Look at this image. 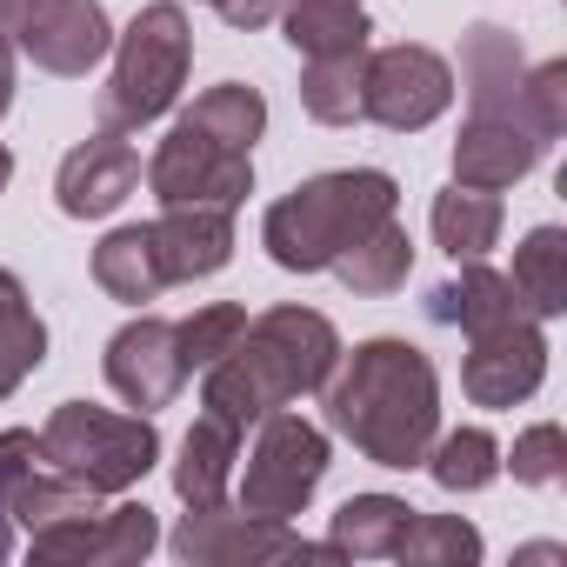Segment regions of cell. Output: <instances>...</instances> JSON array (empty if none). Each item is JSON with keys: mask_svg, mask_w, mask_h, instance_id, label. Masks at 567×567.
Instances as JSON below:
<instances>
[{"mask_svg": "<svg viewBox=\"0 0 567 567\" xmlns=\"http://www.w3.org/2000/svg\"><path fill=\"white\" fill-rule=\"evenodd\" d=\"M194 68V28L181 14V0H154L127 21V34H114V74L94 101L107 134H141L147 121H161Z\"/></svg>", "mask_w": 567, "mask_h": 567, "instance_id": "obj_4", "label": "cell"}, {"mask_svg": "<svg viewBox=\"0 0 567 567\" xmlns=\"http://www.w3.org/2000/svg\"><path fill=\"white\" fill-rule=\"evenodd\" d=\"M341 361V334L315 308H267L240 328V341L200 368V408L227 427H254L274 408H295L301 394H321V381Z\"/></svg>", "mask_w": 567, "mask_h": 567, "instance_id": "obj_2", "label": "cell"}, {"mask_svg": "<svg viewBox=\"0 0 567 567\" xmlns=\"http://www.w3.org/2000/svg\"><path fill=\"white\" fill-rule=\"evenodd\" d=\"M147 187H154L161 207H227V214H234V207L254 194V154L220 147V141H207L200 127L174 121L167 141H161L154 161H147Z\"/></svg>", "mask_w": 567, "mask_h": 567, "instance_id": "obj_9", "label": "cell"}, {"mask_svg": "<svg viewBox=\"0 0 567 567\" xmlns=\"http://www.w3.org/2000/svg\"><path fill=\"white\" fill-rule=\"evenodd\" d=\"M107 388H114L127 408H141V414L167 408V401L187 388V361H181L174 321H161V315L127 321V328L107 341Z\"/></svg>", "mask_w": 567, "mask_h": 567, "instance_id": "obj_13", "label": "cell"}, {"mask_svg": "<svg viewBox=\"0 0 567 567\" xmlns=\"http://www.w3.org/2000/svg\"><path fill=\"white\" fill-rule=\"evenodd\" d=\"M434 247L447 254V260H487V247L501 240V194H487V187H447V194H434Z\"/></svg>", "mask_w": 567, "mask_h": 567, "instance_id": "obj_24", "label": "cell"}, {"mask_svg": "<svg viewBox=\"0 0 567 567\" xmlns=\"http://www.w3.org/2000/svg\"><path fill=\"white\" fill-rule=\"evenodd\" d=\"M167 547L187 560V567H267V560H334V547L321 540H301L288 520H260L247 507H187L181 527L167 534Z\"/></svg>", "mask_w": 567, "mask_h": 567, "instance_id": "obj_7", "label": "cell"}, {"mask_svg": "<svg viewBox=\"0 0 567 567\" xmlns=\"http://www.w3.org/2000/svg\"><path fill=\"white\" fill-rule=\"evenodd\" d=\"M14 107V48H8V34H0V114Z\"/></svg>", "mask_w": 567, "mask_h": 567, "instance_id": "obj_36", "label": "cell"}, {"mask_svg": "<svg viewBox=\"0 0 567 567\" xmlns=\"http://www.w3.org/2000/svg\"><path fill=\"white\" fill-rule=\"evenodd\" d=\"M401 207L394 174L381 167H341V174H315L295 194H280L260 220V247L274 267L288 274H321L334 267V254H348L368 227H381Z\"/></svg>", "mask_w": 567, "mask_h": 567, "instance_id": "obj_3", "label": "cell"}, {"mask_svg": "<svg viewBox=\"0 0 567 567\" xmlns=\"http://www.w3.org/2000/svg\"><path fill=\"white\" fill-rule=\"evenodd\" d=\"M8 181H14V154L0 147V194H8Z\"/></svg>", "mask_w": 567, "mask_h": 567, "instance_id": "obj_38", "label": "cell"}, {"mask_svg": "<svg viewBox=\"0 0 567 567\" xmlns=\"http://www.w3.org/2000/svg\"><path fill=\"white\" fill-rule=\"evenodd\" d=\"M8 48L61 81H81L114 54V21L101 0H28L21 21L8 28Z\"/></svg>", "mask_w": 567, "mask_h": 567, "instance_id": "obj_10", "label": "cell"}, {"mask_svg": "<svg viewBox=\"0 0 567 567\" xmlns=\"http://www.w3.org/2000/svg\"><path fill=\"white\" fill-rule=\"evenodd\" d=\"M181 121H187V127H200V134H207V141H220V147L254 154V141L267 134V101H260V87L220 81V87H207Z\"/></svg>", "mask_w": 567, "mask_h": 567, "instance_id": "obj_27", "label": "cell"}, {"mask_svg": "<svg viewBox=\"0 0 567 567\" xmlns=\"http://www.w3.org/2000/svg\"><path fill=\"white\" fill-rule=\"evenodd\" d=\"M520 74H527V61H520V41H514L507 28H487V21L467 28V41H461V87H467V107H474V114L514 121Z\"/></svg>", "mask_w": 567, "mask_h": 567, "instance_id": "obj_18", "label": "cell"}, {"mask_svg": "<svg viewBox=\"0 0 567 567\" xmlns=\"http://www.w3.org/2000/svg\"><path fill=\"white\" fill-rule=\"evenodd\" d=\"M207 8H214V0H207Z\"/></svg>", "mask_w": 567, "mask_h": 567, "instance_id": "obj_39", "label": "cell"}, {"mask_svg": "<svg viewBox=\"0 0 567 567\" xmlns=\"http://www.w3.org/2000/svg\"><path fill=\"white\" fill-rule=\"evenodd\" d=\"M520 295H514V280L487 260H461L454 280H441V288L427 295V321L434 328H461V334H487L501 321H520Z\"/></svg>", "mask_w": 567, "mask_h": 567, "instance_id": "obj_17", "label": "cell"}, {"mask_svg": "<svg viewBox=\"0 0 567 567\" xmlns=\"http://www.w3.org/2000/svg\"><path fill=\"white\" fill-rule=\"evenodd\" d=\"M154 254L167 288L174 280H207L234 260V214L227 207H161V220H147Z\"/></svg>", "mask_w": 567, "mask_h": 567, "instance_id": "obj_16", "label": "cell"}, {"mask_svg": "<svg viewBox=\"0 0 567 567\" xmlns=\"http://www.w3.org/2000/svg\"><path fill=\"white\" fill-rule=\"evenodd\" d=\"M154 540H161V527H154L147 501H121V507L87 514V520L28 534L34 560H48V567H134V560L154 554Z\"/></svg>", "mask_w": 567, "mask_h": 567, "instance_id": "obj_12", "label": "cell"}, {"mask_svg": "<svg viewBox=\"0 0 567 567\" xmlns=\"http://www.w3.org/2000/svg\"><path fill=\"white\" fill-rule=\"evenodd\" d=\"M240 328H247V308H240V301H207V308H194L187 321H174V341H181L187 374L214 368V361L240 341Z\"/></svg>", "mask_w": 567, "mask_h": 567, "instance_id": "obj_32", "label": "cell"}, {"mask_svg": "<svg viewBox=\"0 0 567 567\" xmlns=\"http://www.w3.org/2000/svg\"><path fill=\"white\" fill-rule=\"evenodd\" d=\"M328 427L354 441L361 461L374 467H421L434 434H441V374L414 341H361L354 354L341 348L334 374L321 381Z\"/></svg>", "mask_w": 567, "mask_h": 567, "instance_id": "obj_1", "label": "cell"}, {"mask_svg": "<svg viewBox=\"0 0 567 567\" xmlns=\"http://www.w3.org/2000/svg\"><path fill=\"white\" fill-rule=\"evenodd\" d=\"M41 361H48V321L34 315L21 280L0 267V401H8Z\"/></svg>", "mask_w": 567, "mask_h": 567, "instance_id": "obj_26", "label": "cell"}, {"mask_svg": "<svg viewBox=\"0 0 567 567\" xmlns=\"http://www.w3.org/2000/svg\"><path fill=\"white\" fill-rule=\"evenodd\" d=\"M501 467H514V481H527V487H554V481L567 474V434H560L554 421H534V427L514 441V454H507Z\"/></svg>", "mask_w": 567, "mask_h": 567, "instance_id": "obj_33", "label": "cell"}, {"mask_svg": "<svg viewBox=\"0 0 567 567\" xmlns=\"http://www.w3.org/2000/svg\"><path fill=\"white\" fill-rule=\"evenodd\" d=\"M408 520H414V507H408L401 494H354V501H341V514L328 520V547H334L341 560H394Z\"/></svg>", "mask_w": 567, "mask_h": 567, "instance_id": "obj_23", "label": "cell"}, {"mask_svg": "<svg viewBox=\"0 0 567 567\" xmlns=\"http://www.w3.org/2000/svg\"><path fill=\"white\" fill-rule=\"evenodd\" d=\"M421 467L447 494H481V487L501 481V441L487 427H454V434H434V447H427Z\"/></svg>", "mask_w": 567, "mask_h": 567, "instance_id": "obj_28", "label": "cell"}, {"mask_svg": "<svg viewBox=\"0 0 567 567\" xmlns=\"http://www.w3.org/2000/svg\"><path fill=\"white\" fill-rule=\"evenodd\" d=\"M540 381H547V334H540L534 315L501 321L487 334H467L461 388H467L474 408H520Z\"/></svg>", "mask_w": 567, "mask_h": 567, "instance_id": "obj_11", "label": "cell"}, {"mask_svg": "<svg viewBox=\"0 0 567 567\" xmlns=\"http://www.w3.org/2000/svg\"><path fill=\"white\" fill-rule=\"evenodd\" d=\"M134 187H141V154H134V141H121L107 127L87 134L54 174V200L68 220H107Z\"/></svg>", "mask_w": 567, "mask_h": 567, "instance_id": "obj_14", "label": "cell"}, {"mask_svg": "<svg viewBox=\"0 0 567 567\" xmlns=\"http://www.w3.org/2000/svg\"><path fill=\"white\" fill-rule=\"evenodd\" d=\"M240 461H247V467H234L240 507L260 520H295L315 501V487L328 481V434L288 408H274V414H260V434Z\"/></svg>", "mask_w": 567, "mask_h": 567, "instance_id": "obj_6", "label": "cell"}, {"mask_svg": "<svg viewBox=\"0 0 567 567\" xmlns=\"http://www.w3.org/2000/svg\"><path fill=\"white\" fill-rule=\"evenodd\" d=\"M41 461L87 481L94 494H127L161 461V427L147 414H114L94 401H61L41 427Z\"/></svg>", "mask_w": 567, "mask_h": 567, "instance_id": "obj_5", "label": "cell"}, {"mask_svg": "<svg viewBox=\"0 0 567 567\" xmlns=\"http://www.w3.org/2000/svg\"><path fill=\"white\" fill-rule=\"evenodd\" d=\"M454 101V68L434 54V48H414V41H394V48H374L368 54V74H361V121L388 127V134H421L447 114Z\"/></svg>", "mask_w": 567, "mask_h": 567, "instance_id": "obj_8", "label": "cell"}, {"mask_svg": "<svg viewBox=\"0 0 567 567\" xmlns=\"http://www.w3.org/2000/svg\"><path fill=\"white\" fill-rule=\"evenodd\" d=\"M280 34L301 61H328V54H361L374 21L361 14V0H280Z\"/></svg>", "mask_w": 567, "mask_h": 567, "instance_id": "obj_19", "label": "cell"}, {"mask_svg": "<svg viewBox=\"0 0 567 567\" xmlns=\"http://www.w3.org/2000/svg\"><path fill=\"white\" fill-rule=\"evenodd\" d=\"M334 274H341V288L361 295V301H381V295L408 288V274H414V240H408V227L388 214V220L368 227L348 254H334Z\"/></svg>", "mask_w": 567, "mask_h": 567, "instance_id": "obj_22", "label": "cell"}, {"mask_svg": "<svg viewBox=\"0 0 567 567\" xmlns=\"http://www.w3.org/2000/svg\"><path fill=\"white\" fill-rule=\"evenodd\" d=\"M8 554H14V514L0 507V560H8Z\"/></svg>", "mask_w": 567, "mask_h": 567, "instance_id": "obj_37", "label": "cell"}, {"mask_svg": "<svg viewBox=\"0 0 567 567\" xmlns=\"http://www.w3.org/2000/svg\"><path fill=\"white\" fill-rule=\"evenodd\" d=\"M514 121H520L534 141H560V134H567V61H540V68L520 74Z\"/></svg>", "mask_w": 567, "mask_h": 567, "instance_id": "obj_31", "label": "cell"}, {"mask_svg": "<svg viewBox=\"0 0 567 567\" xmlns=\"http://www.w3.org/2000/svg\"><path fill=\"white\" fill-rule=\"evenodd\" d=\"M41 467V434H28V427H8L0 434V507H8L14 494H21V481Z\"/></svg>", "mask_w": 567, "mask_h": 567, "instance_id": "obj_34", "label": "cell"}, {"mask_svg": "<svg viewBox=\"0 0 567 567\" xmlns=\"http://www.w3.org/2000/svg\"><path fill=\"white\" fill-rule=\"evenodd\" d=\"M540 154H547V141H534L520 121L467 114V127H461V141H454V181H461V187L501 194V187L527 181V174L540 167Z\"/></svg>", "mask_w": 567, "mask_h": 567, "instance_id": "obj_15", "label": "cell"}, {"mask_svg": "<svg viewBox=\"0 0 567 567\" xmlns=\"http://www.w3.org/2000/svg\"><path fill=\"white\" fill-rule=\"evenodd\" d=\"M481 554L487 547H481L474 520H461V514H421V507H414V520H408V534L394 547V560H408V567H474Z\"/></svg>", "mask_w": 567, "mask_h": 567, "instance_id": "obj_30", "label": "cell"}, {"mask_svg": "<svg viewBox=\"0 0 567 567\" xmlns=\"http://www.w3.org/2000/svg\"><path fill=\"white\" fill-rule=\"evenodd\" d=\"M94 280H101V295L121 301V308H147V301L167 295V274H161V254H154L147 220L141 227H114L94 247Z\"/></svg>", "mask_w": 567, "mask_h": 567, "instance_id": "obj_21", "label": "cell"}, {"mask_svg": "<svg viewBox=\"0 0 567 567\" xmlns=\"http://www.w3.org/2000/svg\"><path fill=\"white\" fill-rule=\"evenodd\" d=\"M361 74H368V48H361V54L308 61V74H301V107H308L321 127H354V121H361Z\"/></svg>", "mask_w": 567, "mask_h": 567, "instance_id": "obj_29", "label": "cell"}, {"mask_svg": "<svg viewBox=\"0 0 567 567\" xmlns=\"http://www.w3.org/2000/svg\"><path fill=\"white\" fill-rule=\"evenodd\" d=\"M214 8H220V21H227V28L254 34V28H267V21L280 14V0H214Z\"/></svg>", "mask_w": 567, "mask_h": 567, "instance_id": "obj_35", "label": "cell"}, {"mask_svg": "<svg viewBox=\"0 0 567 567\" xmlns=\"http://www.w3.org/2000/svg\"><path fill=\"white\" fill-rule=\"evenodd\" d=\"M514 295L534 321H554L567 315V234L560 227H534L520 247H514Z\"/></svg>", "mask_w": 567, "mask_h": 567, "instance_id": "obj_25", "label": "cell"}, {"mask_svg": "<svg viewBox=\"0 0 567 567\" xmlns=\"http://www.w3.org/2000/svg\"><path fill=\"white\" fill-rule=\"evenodd\" d=\"M234 467H240V427H227V421L200 414V421L187 427V441H181V461H174V494H181L187 507H214V501H227Z\"/></svg>", "mask_w": 567, "mask_h": 567, "instance_id": "obj_20", "label": "cell"}]
</instances>
